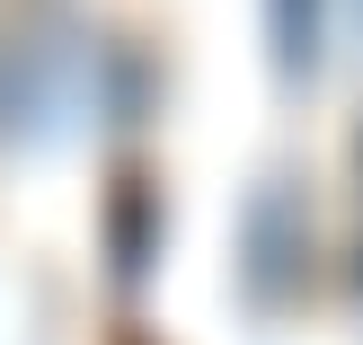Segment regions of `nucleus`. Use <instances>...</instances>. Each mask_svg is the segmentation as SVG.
Masks as SVG:
<instances>
[{"instance_id":"1","label":"nucleus","mask_w":363,"mask_h":345,"mask_svg":"<svg viewBox=\"0 0 363 345\" xmlns=\"http://www.w3.org/2000/svg\"><path fill=\"white\" fill-rule=\"evenodd\" d=\"M311 283V204L293 177H266L240 213V293L248 310H284Z\"/></svg>"},{"instance_id":"2","label":"nucleus","mask_w":363,"mask_h":345,"mask_svg":"<svg viewBox=\"0 0 363 345\" xmlns=\"http://www.w3.org/2000/svg\"><path fill=\"white\" fill-rule=\"evenodd\" d=\"M160 186L142 169H124L116 177V195H106V266H116V283H142L151 275V257H160Z\"/></svg>"},{"instance_id":"3","label":"nucleus","mask_w":363,"mask_h":345,"mask_svg":"<svg viewBox=\"0 0 363 345\" xmlns=\"http://www.w3.org/2000/svg\"><path fill=\"white\" fill-rule=\"evenodd\" d=\"M266 53H275V80L284 89L319 80V53H328V0H266Z\"/></svg>"},{"instance_id":"4","label":"nucleus","mask_w":363,"mask_h":345,"mask_svg":"<svg viewBox=\"0 0 363 345\" xmlns=\"http://www.w3.org/2000/svg\"><path fill=\"white\" fill-rule=\"evenodd\" d=\"M354 159H363V142H354Z\"/></svg>"}]
</instances>
